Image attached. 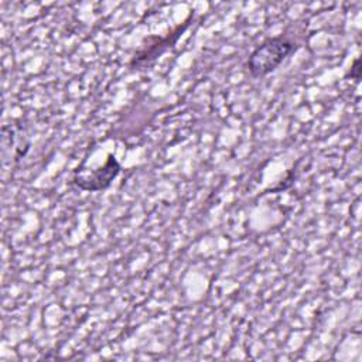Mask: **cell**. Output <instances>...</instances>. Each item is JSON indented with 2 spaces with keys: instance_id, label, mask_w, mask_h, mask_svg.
<instances>
[{
  "instance_id": "cell-4",
  "label": "cell",
  "mask_w": 362,
  "mask_h": 362,
  "mask_svg": "<svg viewBox=\"0 0 362 362\" xmlns=\"http://www.w3.org/2000/svg\"><path fill=\"white\" fill-rule=\"evenodd\" d=\"M359 58H356L355 61H354V65H352V68H351V76L352 78H355V79H359V72H361V68H359Z\"/></svg>"
},
{
  "instance_id": "cell-3",
  "label": "cell",
  "mask_w": 362,
  "mask_h": 362,
  "mask_svg": "<svg viewBox=\"0 0 362 362\" xmlns=\"http://www.w3.org/2000/svg\"><path fill=\"white\" fill-rule=\"evenodd\" d=\"M188 24H189V20H187L184 25H178L174 33H171V34H168L165 37H154V40H156L154 44L143 47V48H140L134 54V57L130 61V66H144V65H148L151 61H154L165 49L171 48L177 42L178 37L184 33V30L188 27Z\"/></svg>"
},
{
  "instance_id": "cell-2",
  "label": "cell",
  "mask_w": 362,
  "mask_h": 362,
  "mask_svg": "<svg viewBox=\"0 0 362 362\" xmlns=\"http://www.w3.org/2000/svg\"><path fill=\"white\" fill-rule=\"evenodd\" d=\"M120 170L122 167L116 157L113 154H107V158L103 163V165L95 170L85 171L83 167L76 168L74 171V184L82 191H102L112 184V181L119 175Z\"/></svg>"
},
{
  "instance_id": "cell-1",
  "label": "cell",
  "mask_w": 362,
  "mask_h": 362,
  "mask_svg": "<svg viewBox=\"0 0 362 362\" xmlns=\"http://www.w3.org/2000/svg\"><path fill=\"white\" fill-rule=\"evenodd\" d=\"M296 49L297 45L286 35L269 37L250 52L246 68L253 78H263L273 72Z\"/></svg>"
}]
</instances>
